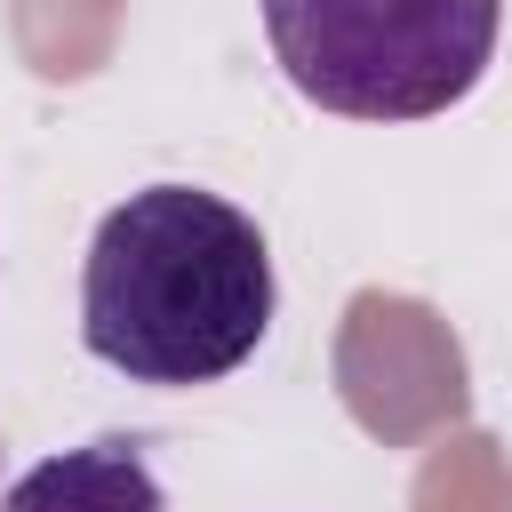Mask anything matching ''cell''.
Masks as SVG:
<instances>
[{"instance_id":"cell-1","label":"cell","mask_w":512,"mask_h":512,"mask_svg":"<svg viewBox=\"0 0 512 512\" xmlns=\"http://www.w3.org/2000/svg\"><path fill=\"white\" fill-rule=\"evenodd\" d=\"M272 248L248 208L200 184L128 192L80 272V344L128 384H216L272 328Z\"/></svg>"},{"instance_id":"cell-3","label":"cell","mask_w":512,"mask_h":512,"mask_svg":"<svg viewBox=\"0 0 512 512\" xmlns=\"http://www.w3.org/2000/svg\"><path fill=\"white\" fill-rule=\"evenodd\" d=\"M0 512H160V480L136 440H88L64 456H40L8 480Z\"/></svg>"},{"instance_id":"cell-2","label":"cell","mask_w":512,"mask_h":512,"mask_svg":"<svg viewBox=\"0 0 512 512\" xmlns=\"http://www.w3.org/2000/svg\"><path fill=\"white\" fill-rule=\"evenodd\" d=\"M504 0H264V40L296 96L344 120H432L496 56Z\"/></svg>"}]
</instances>
